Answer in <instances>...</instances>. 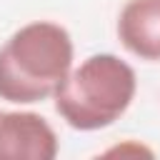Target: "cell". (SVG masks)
I'll use <instances>...</instances> for the list:
<instances>
[{
  "instance_id": "1",
  "label": "cell",
  "mask_w": 160,
  "mask_h": 160,
  "mask_svg": "<svg viewBox=\"0 0 160 160\" xmlns=\"http://www.w3.org/2000/svg\"><path fill=\"white\" fill-rule=\"evenodd\" d=\"M75 60L70 32L52 20H32L0 45V100L32 105L55 95Z\"/></svg>"
},
{
  "instance_id": "2",
  "label": "cell",
  "mask_w": 160,
  "mask_h": 160,
  "mask_svg": "<svg viewBox=\"0 0 160 160\" xmlns=\"http://www.w3.org/2000/svg\"><path fill=\"white\" fill-rule=\"evenodd\" d=\"M135 92L138 75L132 65L112 52H95L70 68L52 100L65 125L92 132L120 120L132 105Z\"/></svg>"
},
{
  "instance_id": "3",
  "label": "cell",
  "mask_w": 160,
  "mask_h": 160,
  "mask_svg": "<svg viewBox=\"0 0 160 160\" xmlns=\"http://www.w3.org/2000/svg\"><path fill=\"white\" fill-rule=\"evenodd\" d=\"M58 150V135L42 115L0 110V160H52Z\"/></svg>"
},
{
  "instance_id": "4",
  "label": "cell",
  "mask_w": 160,
  "mask_h": 160,
  "mask_svg": "<svg viewBox=\"0 0 160 160\" xmlns=\"http://www.w3.org/2000/svg\"><path fill=\"white\" fill-rule=\"evenodd\" d=\"M115 30L130 55L145 62H160V0H128Z\"/></svg>"
}]
</instances>
